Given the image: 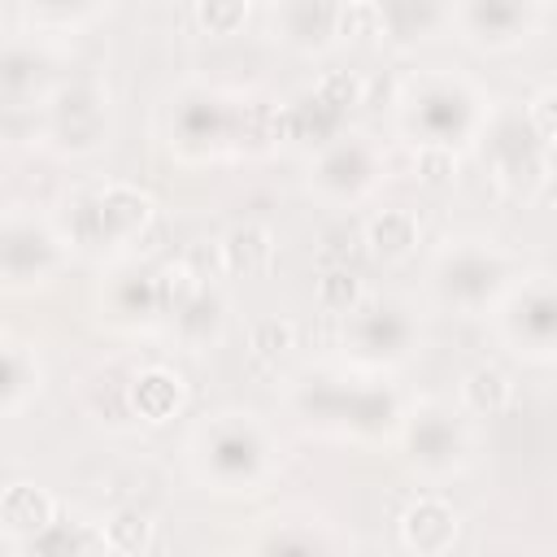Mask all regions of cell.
I'll return each mask as SVG.
<instances>
[{
  "mask_svg": "<svg viewBox=\"0 0 557 557\" xmlns=\"http://www.w3.org/2000/svg\"><path fill=\"white\" fill-rule=\"evenodd\" d=\"M413 174L422 187H453L457 183V148L444 144H413Z\"/></svg>",
  "mask_w": 557,
  "mask_h": 557,
  "instance_id": "obj_35",
  "label": "cell"
},
{
  "mask_svg": "<svg viewBox=\"0 0 557 557\" xmlns=\"http://www.w3.org/2000/svg\"><path fill=\"white\" fill-rule=\"evenodd\" d=\"M52 87H57L52 57L35 39H4L0 44V100L44 104Z\"/></svg>",
  "mask_w": 557,
  "mask_h": 557,
  "instance_id": "obj_18",
  "label": "cell"
},
{
  "mask_svg": "<svg viewBox=\"0 0 557 557\" xmlns=\"http://www.w3.org/2000/svg\"><path fill=\"white\" fill-rule=\"evenodd\" d=\"M100 535H104V548L117 553V557H144L152 544H157V527L144 509L135 505H122L113 509L104 522H100Z\"/></svg>",
  "mask_w": 557,
  "mask_h": 557,
  "instance_id": "obj_28",
  "label": "cell"
},
{
  "mask_svg": "<svg viewBox=\"0 0 557 557\" xmlns=\"http://www.w3.org/2000/svg\"><path fill=\"white\" fill-rule=\"evenodd\" d=\"M157 222V200L135 183H100L65 200V244L70 252H131Z\"/></svg>",
  "mask_w": 557,
  "mask_h": 557,
  "instance_id": "obj_6",
  "label": "cell"
},
{
  "mask_svg": "<svg viewBox=\"0 0 557 557\" xmlns=\"http://www.w3.org/2000/svg\"><path fill=\"white\" fill-rule=\"evenodd\" d=\"M344 4H361V0H344Z\"/></svg>",
  "mask_w": 557,
  "mask_h": 557,
  "instance_id": "obj_39",
  "label": "cell"
},
{
  "mask_svg": "<svg viewBox=\"0 0 557 557\" xmlns=\"http://www.w3.org/2000/svg\"><path fill=\"white\" fill-rule=\"evenodd\" d=\"M479 157L492 174V183L513 200H535L553 183V148L540 144V135L527 126L522 109H492V117L479 131Z\"/></svg>",
  "mask_w": 557,
  "mask_h": 557,
  "instance_id": "obj_7",
  "label": "cell"
},
{
  "mask_svg": "<svg viewBox=\"0 0 557 557\" xmlns=\"http://www.w3.org/2000/svg\"><path fill=\"white\" fill-rule=\"evenodd\" d=\"M292 409L326 431V435H352V440H387L400 431L405 405L387 383L374 379H348V374H305L292 387Z\"/></svg>",
  "mask_w": 557,
  "mask_h": 557,
  "instance_id": "obj_3",
  "label": "cell"
},
{
  "mask_svg": "<svg viewBox=\"0 0 557 557\" xmlns=\"http://www.w3.org/2000/svg\"><path fill=\"white\" fill-rule=\"evenodd\" d=\"M366 13L370 30L396 52H409L448 26V0H366Z\"/></svg>",
  "mask_w": 557,
  "mask_h": 557,
  "instance_id": "obj_17",
  "label": "cell"
},
{
  "mask_svg": "<svg viewBox=\"0 0 557 557\" xmlns=\"http://www.w3.org/2000/svg\"><path fill=\"white\" fill-rule=\"evenodd\" d=\"M252 0H196V26L213 39H231L244 30Z\"/></svg>",
  "mask_w": 557,
  "mask_h": 557,
  "instance_id": "obj_34",
  "label": "cell"
},
{
  "mask_svg": "<svg viewBox=\"0 0 557 557\" xmlns=\"http://www.w3.org/2000/svg\"><path fill=\"white\" fill-rule=\"evenodd\" d=\"M113 104L96 78H57L44 100V144L61 157H96L109 148Z\"/></svg>",
  "mask_w": 557,
  "mask_h": 557,
  "instance_id": "obj_11",
  "label": "cell"
},
{
  "mask_svg": "<svg viewBox=\"0 0 557 557\" xmlns=\"http://www.w3.org/2000/svg\"><path fill=\"white\" fill-rule=\"evenodd\" d=\"M274 265V231L265 222H239L218 239V270L231 278H252Z\"/></svg>",
  "mask_w": 557,
  "mask_h": 557,
  "instance_id": "obj_24",
  "label": "cell"
},
{
  "mask_svg": "<svg viewBox=\"0 0 557 557\" xmlns=\"http://www.w3.org/2000/svg\"><path fill=\"white\" fill-rule=\"evenodd\" d=\"M44 387V366L30 344L0 339V418L22 413Z\"/></svg>",
  "mask_w": 557,
  "mask_h": 557,
  "instance_id": "obj_25",
  "label": "cell"
},
{
  "mask_svg": "<svg viewBox=\"0 0 557 557\" xmlns=\"http://www.w3.org/2000/svg\"><path fill=\"white\" fill-rule=\"evenodd\" d=\"M492 313H496L500 339L518 357H527L535 366L553 361V352H557V292H553V274L518 278L500 296V305Z\"/></svg>",
  "mask_w": 557,
  "mask_h": 557,
  "instance_id": "obj_13",
  "label": "cell"
},
{
  "mask_svg": "<svg viewBox=\"0 0 557 557\" xmlns=\"http://www.w3.org/2000/svg\"><path fill=\"white\" fill-rule=\"evenodd\" d=\"M313 548H331V540H318L313 531H300V522H287L283 531H270L257 540V553H313Z\"/></svg>",
  "mask_w": 557,
  "mask_h": 557,
  "instance_id": "obj_38",
  "label": "cell"
},
{
  "mask_svg": "<svg viewBox=\"0 0 557 557\" xmlns=\"http://www.w3.org/2000/svg\"><path fill=\"white\" fill-rule=\"evenodd\" d=\"M400 448L405 461L426 479H448L470 466V431L457 409L448 405H422L400 418Z\"/></svg>",
  "mask_w": 557,
  "mask_h": 557,
  "instance_id": "obj_14",
  "label": "cell"
},
{
  "mask_svg": "<svg viewBox=\"0 0 557 557\" xmlns=\"http://www.w3.org/2000/svg\"><path fill=\"white\" fill-rule=\"evenodd\" d=\"M296 348V326L287 318H257L248 326V361L257 370H278V361Z\"/></svg>",
  "mask_w": 557,
  "mask_h": 557,
  "instance_id": "obj_30",
  "label": "cell"
},
{
  "mask_svg": "<svg viewBox=\"0 0 557 557\" xmlns=\"http://www.w3.org/2000/svg\"><path fill=\"white\" fill-rule=\"evenodd\" d=\"M366 78L357 70H322L313 87L283 100L274 109V144H305L322 148L348 126V113L361 104Z\"/></svg>",
  "mask_w": 557,
  "mask_h": 557,
  "instance_id": "obj_9",
  "label": "cell"
},
{
  "mask_svg": "<svg viewBox=\"0 0 557 557\" xmlns=\"http://www.w3.org/2000/svg\"><path fill=\"white\" fill-rule=\"evenodd\" d=\"M509 400H513V383H509V374H505L500 366H474V370H466L461 383H457V405H461V413L496 418V413L509 409Z\"/></svg>",
  "mask_w": 557,
  "mask_h": 557,
  "instance_id": "obj_27",
  "label": "cell"
},
{
  "mask_svg": "<svg viewBox=\"0 0 557 557\" xmlns=\"http://www.w3.org/2000/svg\"><path fill=\"white\" fill-rule=\"evenodd\" d=\"M513 283H518V257L483 235H457L431 261L435 300L461 318L492 313Z\"/></svg>",
  "mask_w": 557,
  "mask_h": 557,
  "instance_id": "obj_5",
  "label": "cell"
},
{
  "mask_svg": "<svg viewBox=\"0 0 557 557\" xmlns=\"http://www.w3.org/2000/svg\"><path fill=\"white\" fill-rule=\"evenodd\" d=\"M313 296H318V305H322L326 313H339V318H344V313L366 296V287H361V274H357L352 265H318Z\"/></svg>",
  "mask_w": 557,
  "mask_h": 557,
  "instance_id": "obj_32",
  "label": "cell"
},
{
  "mask_svg": "<svg viewBox=\"0 0 557 557\" xmlns=\"http://www.w3.org/2000/svg\"><path fill=\"white\" fill-rule=\"evenodd\" d=\"M109 313L117 322L131 326H152L161 318V300H157V278L152 270H122L109 283Z\"/></svg>",
  "mask_w": 557,
  "mask_h": 557,
  "instance_id": "obj_26",
  "label": "cell"
},
{
  "mask_svg": "<svg viewBox=\"0 0 557 557\" xmlns=\"http://www.w3.org/2000/svg\"><path fill=\"white\" fill-rule=\"evenodd\" d=\"M387 174V157L374 139L339 131L335 139H326L322 148H313L309 161V187L318 200L335 205V209H352L366 196H374V187Z\"/></svg>",
  "mask_w": 557,
  "mask_h": 557,
  "instance_id": "obj_12",
  "label": "cell"
},
{
  "mask_svg": "<svg viewBox=\"0 0 557 557\" xmlns=\"http://www.w3.org/2000/svg\"><path fill=\"white\" fill-rule=\"evenodd\" d=\"M544 0H457L448 4V26L479 52H513L540 30Z\"/></svg>",
  "mask_w": 557,
  "mask_h": 557,
  "instance_id": "obj_15",
  "label": "cell"
},
{
  "mask_svg": "<svg viewBox=\"0 0 557 557\" xmlns=\"http://www.w3.org/2000/svg\"><path fill=\"white\" fill-rule=\"evenodd\" d=\"M522 117H527V126L540 135V144H557V87L553 83H544L527 104H522Z\"/></svg>",
  "mask_w": 557,
  "mask_h": 557,
  "instance_id": "obj_37",
  "label": "cell"
},
{
  "mask_svg": "<svg viewBox=\"0 0 557 557\" xmlns=\"http://www.w3.org/2000/svg\"><path fill=\"white\" fill-rule=\"evenodd\" d=\"M457 531H461L457 509H453L444 496H435V492L418 496V500L400 513V544H405L409 553H418V557H444V553H453Z\"/></svg>",
  "mask_w": 557,
  "mask_h": 557,
  "instance_id": "obj_20",
  "label": "cell"
},
{
  "mask_svg": "<svg viewBox=\"0 0 557 557\" xmlns=\"http://www.w3.org/2000/svg\"><path fill=\"white\" fill-rule=\"evenodd\" d=\"M0 144H44V104L0 100Z\"/></svg>",
  "mask_w": 557,
  "mask_h": 557,
  "instance_id": "obj_36",
  "label": "cell"
},
{
  "mask_svg": "<svg viewBox=\"0 0 557 557\" xmlns=\"http://www.w3.org/2000/svg\"><path fill=\"white\" fill-rule=\"evenodd\" d=\"M57 513H61L57 496L48 487H39V483H9L0 492V531L13 535L17 544L35 540Z\"/></svg>",
  "mask_w": 557,
  "mask_h": 557,
  "instance_id": "obj_23",
  "label": "cell"
},
{
  "mask_svg": "<svg viewBox=\"0 0 557 557\" xmlns=\"http://www.w3.org/2000/svg\"><path fill=\"white\" fill-rule=\"evenodd\" d=\"M344 357L357 370L383 374L405 366L418 344H422V322L405 300L392 296H361L348 313H344V331H339Z\"/></svg>",
  "mask_w": 557,
  "mask_h": 557,
  "instance_id": "obj_8",
  "label": "cell"
},
{
  "mask_svg": "<svg viewBox=\"0 0 557 557\" xmlns=\"http://www.w3.org/2000/svg\"><path fill=\"white\" fill-rule=\"evenodd\" d=\"M492 109L496 104L483 83L444 65L409 74L396 91V117L413 144H444V148L474 144Z\"/></svg>",
  "mask_w": 557,
  "mask_h": 557,
  "instance_id": "obj_2",
  "label": "cell"
},
{
  "mask_svg": "<svg viewBox=\"0 0 557 557\" xmlns=\"http://www.w3.org/2000/svg\"><path fill=\"white\" fill-rule=\"evenodd\" d=\"M226 296L213 287V283H200L165 322L174 331V339L187 348V352H205V348H218L222 335H226Z\"/></svg>",
  "mask_w": 557,
  "mask_h": 557,
  "instance_id": "obj_21",
  "label": "cell"
},
{
  "mask_svg": "<svg viewBox=\"0 0 557 557\" xmlns=\"http://www.w3.org/2000/svg\"><path fill=\"white\" fill-rule=\"evenodd\" d=\"M270 35L300 57H322L344 39V0H270Z\"/></svg>",
  "mask_w": 557,
  "mask_h": 557,
  "instance_id": "obj_16",
  "label": "cell"
},
{
  "mask_svg": "<svg viewBox=\"0 0 557 557\" xmlns=\"http://www.w3.org/2000/svg\"><path fill=\"white\" fill-rule=\"evenodd\" d=\"M187 405V383L174 366L165 361H152V366H139L126 383V409L148 422V426H161L170 418H178Z\"/></svg>",
  "mask_w": 557,
  "mask_h": 557,
  "instance_id": "obj_19",
  "label": "cell"
},
{
  "mask_svg": "<svg viewBox=\"0 0 557 557\" xmlns=\"http://www.w3.org/2000/svg\"><path fill=\"white\" fill-rule=\"evenodd\" d=\"M252 139L274 144V104L222 87H187L170 109V148L187 165L244 152Z\"/></svg>",
  "mask_w": 557,
  "mask_h": 557,
  "instance_id": "obj_1",
  "label": "cell"
},
{
  "mask_svg": "<svg viewBox=\"0 0 557 557\" xmlns=\"http://www.w3.org/2000/svg\"><path fill=\"white\" fill-rule=\"evenodd\" d=\"M70 261V244L61 226L39 218L26 205L0 209V287L4 292H35L61 274Z\"/></svg>",
  "mask_w": 557,
  "mask_h": 557,
  "instance_id": "obj_10",
  "label": "cell"
},
{
  "mask_svg": "<svg viewBox=\"0 0 557 557\" xmlns=\"http://www.w3.org/2000/svg\"><path fill=\"white\" fill-rule=\"evenodd\" d=\"M22 548H30V553H109L96 522H74V518H65V513H57V518H52L35 540H26Z\"/></svg>",
  "mask_w": 557,
  "mask_h": 557,
  "instance_id": "obj_29",
  "label": "cell"
},
{
  "mask_svg": "<svg viewBox=\"0 0 557 557\" xmlns=\"http://www.w3.org/2000/svg\"><path fill=\"white\" fill-rule=\"evenodd\" d=\"M109 0H22L26 17L39 26V30H78L87 26L91 17L104 13Z\"/></svg>",
  "mask_w": 557,
  "mask_h": 557,
  "instance_id": "obj_31",
  "label": "cell"
},
{
  "mask_svg": "<svg viewBox=\"0 0 557 557\" xmlns=\"http://www.w3.org/2000/svg\"><path fill=\"white\" fill-rule=\"evenodd\" d=\"M278 461L270 426L248 409H222L191 435V466L213 492H257Z\"/></svg>",
  "mask_w": 557,
  "mask_h": 557,
  "instance_id": "obj_4",
  "label": "cell"
},
{
  "mask_svg": "<svg viewBox=\"0 0 557 557\" xmlns=\"http://www.w3.org/2000/svg\"><path fill=\"white\" fill-rule=\"evenodd\" d=\"M152 278H157V300H161V318H170L205 278L196 274V265L187 261V257H170L165 265H157L152 270Z\"/></svg>",
  "mask_w": 557,
  "mask_h": 557,
  "instance_id": "obj_33",
  "label": "cell"
},
{
  "mask_svg": "<svg viewBox=\"0 0 557 557\" xmlns=\"http://www.w3.org/2000/svg\"><path fill=\"white\" fill-rule=\"evenodd\" d=\"M361 239H366V252H370L374 261L396 265V261H409V257L418 252V244H422V222H418L413 209L392 205V209H379V213L366 222Z\"/></svg>",
  "mask_w": 557,
  "mask_h": 557,
  "instance_id": "obj_22",
  "label": "cell"
}]
</instances>
